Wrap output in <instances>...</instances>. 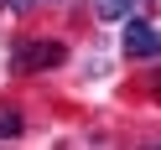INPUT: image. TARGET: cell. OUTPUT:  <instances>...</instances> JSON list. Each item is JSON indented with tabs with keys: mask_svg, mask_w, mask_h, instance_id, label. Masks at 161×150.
Instances as JSON below:
<instances>
[{
	"mask_svg": "<svg viewBox=\"0 0 161 150\" xmlns=\"http://www.w3.org/2000/svg\"><path fill=\"white\" fill-rule=\"evenodd\" d=\"M151 98H156V104H161V73L151 78Z\"/></svg>",
	"mask_w": 161,
	"mask_h": 150,
	"instance_id": "5b68a950",
	"label": "cell"
},
{
	"mask_svg": "<svg viewBox=\"0 0 161 150\" xmlns=\"http://www.w3.org/2000/svg\"><path fill=\"white\" fill-rule=\"evenodd\" d=\"M0 11H5V0H0Z\"/></svg>",
	"mask_w": 161,
	"mask_h": 150,
	"instance_id": "52a82bcc",
	"label": "cell"
},
{
	"mask_svg": "<svg viewBox=\"0 0 161 150\" xmlns=\"http://www.w3.org/2000/svg\"><path fill=\"white\" fill-rule=\"evenodd\" d=\"M125 57L130 62H140V57H161V26L151 21H125Z\"/></svg>",
	"mask_w": 161,
	"mask_h": 150,
	"instance_id": "7a4b0ae2",
	"label": "cell"
},
{
	"mask_svg": "<svg viewBox=\"0 0 161 150\" xmlns=\"http://www.w3.org/2000/svg\"><path fill=\"white\" fill-rule=\"evenodd\" d=\"M63 57H68V47L52 42V36H21V42L11 47V73H21V78H31V73H52Z\"/></svg>",
	"mask_w": 161,
	"mask_h": 150,
	"instance_id": "6da1fadb",
	"label": "cell"
},
{
	"mask_svg": "<svg viewBox=\"0 0 161 150\" xmlns=\"http://www.w3.org/2000/svg\"><path fill=\"white\" fill-rule=\"evenodd\" d=\"M21 129H26V119L16 114V109H0V140H16Z\"/></svg>",
	"mask_w": 161,
	"mask_h": 150,
	"instance_id": "277c9868",
	"label": "cell"
},
{
	"mask_svg": "<svg viewBox=\"0 0 161 150\" xmlns=\"http://www.w3.org/2000/svg\"><path fill=\"white\" fill-rule=\"evenodd\" d=\"M94 11H99V21H125L135 11V0H94Z\"/></svg>",
	"mask_w": 161,
	"mask_h": 150,
	"instance_id": "3957f363",
	"label": "cell"
},
{
	"mask_svg": "<svg viewBox=\"0 0 161 150\" xmlns=\"http://www.w3.org/2000/svg\"><path fill=\"white\" fill-rule=\"evenodd\" d=\"M5 5H11V11H26V5H31V0H5Z\"/></svg>",
	"mask_w": 161,
	"mask_h": 150,
	"instance_id": "8992f818",
	"label": "cell"
}]
</instances>
